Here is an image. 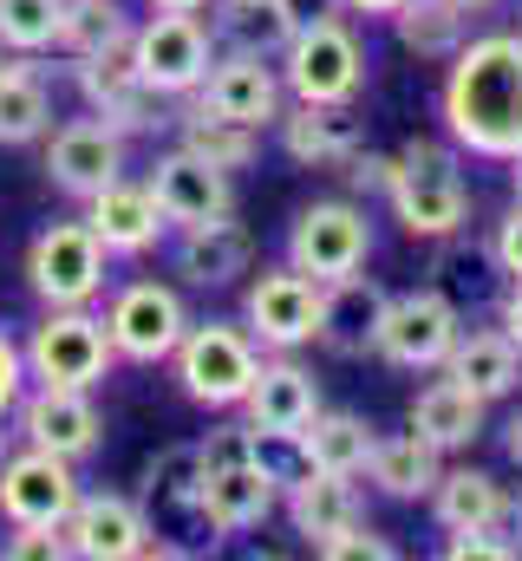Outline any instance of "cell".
I'll list each match as a JSON object with an SVG mask.
<instances>
[{"label":"cell","instance_id":"26","mask_svg":"<svg viewBox=\"0 0 522 561\" xmlns=\"http://www.w3.org/2000/svg\"><path fill=\"white\" fill-rule=\"evenodd\" d=\"M444 373L464 379L484 405H497V399H510V392L522 386V346L503 333V327H470V333H457Z\"/></svg>","mask_w":522,"mask_h":561},{"label":"cell","instance_id":"25","mask_svg":"<svg viewBox=\"0 0 522 561\" xmlns=\"http://www.w3.org/2000/svg\"><path fill=\"white\" fill-rule=\"evenodd\" d=\"M366 144V118L353 105H300L281 112V150L294 163H347Z\"/></svg>","mask_w":522,"mask_h":561},{"label":"cell","instance_id":"47","mask_svg":"<svg viewBox=\"0 0 522 561\" xmlns=\"http://www.w3.org/2000/svg\"><path fill=\"white\" fill-rule=\"evenodd\" d=\"M497 327H503V333L522 346V280H510V287H503V300H497Z\"/></svg>","mask_w":522,"mask_h":561},{"label":"cell","instance_id":"16","mask_svg":"<svg viewBox=\"0 0 522 561\" xmlns=\"http://www.w3.org/2000/svg\"><path fill=\"white\" fill-rule=\"evenodd\" d=\"M144 183H150V196H157V209H163L170 229H196V222H216V216L236 209V176L216 170L209 157H196L190 144L163 150Z\"/></svg>","mask_w":522,"mask_h":561},{"label":"cell","instance_id":"21","mask_svg":"<svg viewBox=\"0 0 522 561\" xmlns=\"http://www.w3.org/2000/svg\"><path fill=\"white\" fill-rule=\"evenodd\" d=\"M281 510V483L249 463H223V470H203V529L209 536H249L268 516Z\"/></svg>","mask_w":522,"mask_h":561},{"label":"cell","instance_id":"22","mask_svg":"<svg viewBox=\"0 0 522 561\" xmlns=\"http://www.w3.org/2000/svg\"><path fill=\"white\" fill-rule=\"evenodd\" d=\"M144 510L157 536L203 529V450L196 444H170L144 463Z\"/></svg>","mask_w":522,"mask_h":561},{"label":"cell","instance_id":"45","mask_svg":"<svg viewBox=\"0 0 522 561\" xmlns=\"http://www.w3.org/2000/svg\"><path fill=\"white\" fill-rule=\"evenodd\" d=\"M490 249H497V262H503V275L522 280V196L510 203V216L497 222V236H490Z\"/></svg>","mask_w":522,"mask_h":561},{"label":"cell","instance_id":"19","mask_svg":"<svg viewBox=\"0 0 522 561\" xmlns=\"http://www.w3.org/2000/svg\"><path fill=\"white\" fill-rule=\"evenodd\" d=\"M86 222H92V236L105 242V255H150L163 236H170V222H163V209H157V196H150V183H105L99 196H86Z\"/></svg>","mask_w":522,"mask_h":561},{"label":"cell","instance_id":"36","mask_svg":"<svg viewBox=\"0 0 522 561\" xmlns=\"http://www.w3.org/2000/svg\"><path fill=\"white\" fill-rule=\"evenodd\" d=\"M137 20L125 13V0H72L66 7V33H59V53L66 59H86V53H112L130 46Z\"/></svg>","mask_w":522,"mask_h":561},{"label":"cell","instance_id":"13","mask_svg":"<svg viewBox=\"0 0 522 561\" xmlns=\"http://www.w3.org/2000/svg\"><path fill=\"white\" fill-rule=\"evenodd\" d=\"M72 85H79V99H86V112L92 118H105L112 131H125V138H150V131H163L170 125V99H157L144 79H137V59H130V46H112V53H86V59H72Z\"/></svg>","mask_w":522,"mask_h":561},{"label":"cell","instance_id":"4","mask_svg":"<svg viewBox=\"0 0 522 561\" xmlns=\"http://www.w3.org/2000/svg\"><path fill=\"white\" fill-rule=\"evenodd\" d=\"M20 353H26V386H66V392H99L118 366L105 313L92 307H46V320L26 333Z\"/></svg>","mask_w":522,"mask_h":561},{"label":"cell","instance_id":"24","mask_svg":"<svg viewBox=\"0 0 522 561\" xmlns=\"http://www.w3.org/2000/svg\"><path fill=\"white\" fill-rule=\"evenodd\" d=\"M314 412H320V386H314V373H307L294 353L261 359L256 386H249V399H242V419L256 424V431H307Z\"/></svg>","mask_w":522,"mask_h":561},{"label":"cell","instance_id":"44","mask_svg":"<svg viewBox=\"0 0 522 561\" xmlns=\"http://www.w3.org/2000/svg\"><path fill=\"white\" fill-rule=\"evenodd\" d=\"M20 392H26V353H20V340L0 327V419H13Z\"/></svg>","mask_w":522,"mask_h":561},{"label":"cell","instance_id":"18","mask_svg":"<svg viewBox=\"0 0 522 561\" xmlns=\"http://www.w3.org/2000/svg\"><path fill=\"white\" fill-rule=\"evenodd\" d=\"M13 424L26 444L72 457V463L99 457V444H105V412L92 405V392H66V386H26L13 405Z\"/></svg>","mask_w":522,"mask_h":561},{"label":"cell","instance_id":"5","mask_svg":"<svg viewBox=\"0 0 522 561\" xmlns=\"http://www.w3.org/2000/svg\"><path fill=\"white\" fill-rule=\"evenodd\" d=\"M281 85L300 105H353L366 92V46L360 33L333 13L314 26H294L287 53H281Z\"/></svg>","mask_w":522,"mask_h":561},{"label":"cell","instance_id":"35","mask_svg":"<svg viewBox=\"0 0 522 561\" xmlns=\"http://www.w3.org/2000/svg\"><path fill=\"white\" fill-rule=\"evenodd\" d=\"M300 437H307L314 470H340V477H366V457L379 444V431L360 419V412H327V405L314 412V424Z\"/></svg>","mask_w":522,"mask_h":561},{"label":"cell","instance_id":"9","mask_svg":"<svg viewBox=\"0 0 522 561\" xmlns=\"http://www.w3.org/2000/svg\"><path fill=\"white\" fill-rule=\"evenodd\" d=\"M320 307H327V280L300 275L294 262L281 268H261L249 280V300H242V327L256 333L261 353H300L320 340Z\"/></svg>","mask_w":522,"mask_h":561},{"label":"cell","instance_id":"23","mask_svg":"<svg viewBox=\"0 0 522 561\" xmlns=\"http://www.w3.org/2000/svg\"><path fill=\"white\" fill-rule=\"evenodd\" d=\"M386 287H373L366 275L327 280V307H320V340L333 359H366L379 346V320H386Z\"/></svg>","mask_w":522,"mask_h":561},{"label":"cell","instance_id":"7","mask_svg":"<svg viewBox=\"0 0 522 561\" xmlns=\"http://www.w3.org/2000/svg\"><path fill=\"white\" fill-rule=\"evenodd\" d=\"M457 333H464V307L444 287H411V294H392L386 300L373 353L386 366H398V373H444Z\"/></svg>","mask_w":522,"mask_h":561},{"label":"cell","instance_id":"6","mask_svg":"<svg viewBox=\"0 0 522 561\" xmlns=\"http://www.w3.org/2000/svg\"><path fill=\"white\" fill-rule=\"evenodd\" d=\"M216 33H209V20L203 13H150V20H137V33H130V59H137V79L157 92V99H196V85L209 79V66H216Z\"/></svg>","mask_w":522,"mask_h":561},{"label":"cell","instance_id":"50","mask_svg":"<svg viewBox=\"0 0 522 561\" xmlns=\"http://www.w3.org/2000/svg\"><path fill=\"white\" fill-rule=\"evenodd\" d=\"M347 7H353V13H386V20H392L405 0H347Z\"/></svg>","mask_w":522,"mask_h":561},{"label":"cell","instance_id":"8","mask_svg":"<svg viewBox=\"0 0 522 561\" xmlns=\"http://www.w3.org/2000/svg\"><path fill=\"white\" fill-rule=\"evenodd\" d=\"M105 242L92 236V222H46L26 242V287L46 307H92L105 294Z\"/></svg>","mask_w":522,"mask_h":561},{"label":"cell","instance_id":"27","mask_svg":"<svg viewBox=\"0 0 522 561\" xmlns=\"http://www.w3.org/2000/svg\"><path fill=\"white\" fill-rule=\"evenodd\" d=\"M281 510H287L294 536H307V549H320L327 536H340L347 523H360V490L340 470H307L294 490H281Z\"/></svg>","mask_w":522,"mask_h":561},{"label":"cell","instance_id":"17","mask_svg":"<svg viewBox=\"0 0 522 561\" xmlns=\"http://www.w3.org/2000/svg\"><path fill=\"white\" fill-rule=\"evenodd\" d=\"M196 105L216 112V118H236V125H249V131H268V125H281V112H287L281 66L261 59V53H216L209 79L196 85Z\"/></svg>","mask_w":522,"mask_h":561},{"label":"cell","instance_id":"28","mask_svg":"<svg viewBox=\"0 0 522 561\" xmlns=\"http://www.w3.org/2000/svg\"><path fill=\"white\" fill-rule=\"evenodd\" d=\"M366 477H373V490L392 496V503H418V496H431V490H438V477H444V450H438V444H424L418 431H392V437L373 444Z\"/></svg>","mask_w":522,"mask_h":561},{"label":"cell","instance_id":"32","mask_svg":"<svg viewBox=\"0 0 522 561\" xmlns=\"http://www.w3.org/2000/svg\"><path fill=\"white\" fill-rule=\"evenodd\" d=\"M392 33H398L405 53H418V59H431V66H451L457 46L470 39V13H464L457 0H405V7L392 13Z\"/></svg>","mask_w":522,"mask_h":561},{"label":"cell","instance_id":"15","mask_svg":"<svg viewBox=\"0 0 522 561\" xmlns=\"http://www.w3.org/2000/svg\"><path fill=\"white\" fill-rule=\"evenodd\" d=\"M125 144L130 138L112 131L105 118H66V125L46 131V183L66 190L72 203H86V196H99L105 183H118V176L130 170Z\"/></svg>","mask_w":522,"mask_h":561},{"label":"cell","instance_id":"12","mask_svg":"<svg viewBox=\"0 0 522 561\" xmlns=\"http://www.w3.org/2000/svg\"><path fill=\"white\" fill-rule=\"evenodd\" d=\"M105 333H112L118 359L163 366L190 333V307H183V294L170 280H125L112 294V307H105Z\"/></svg>","mask_w":522,"mask_h":561},{"label":"cell","instance_id":"52","mask_svg":"<svg viewBox=\"0 0 522 561\" xmlns=\"http://www.w3.org/2000/svg\"><path fill=\"white\" fill-rule=\"evenodd\" d=\"M510 190H517V196H522V150H517V157H510Z\"/></svg>","mask_w":522,"mask_h":561},{"label":"cell","instance_id":"39","mask_svg":"<svg viewBox=\"0 0 522 561\" xmlns=\"http://www.w3.org/2000/svg\"><path fill=\"white\" fill-rule=\"evenodd\" d=\"M314 556H327V561H392L398 549H392L379 529H366V523H347L340 536H327Z\"/></svg>","mask_w":522,"mask_h":561},{"label":"cell","instance_id":"51","mask_svg":"<svg viewBox=\"0 0 522 561\" xmlns=\"http://www.w3.org/2000/svg\"><path fill=\"white\" fill-rule=\"evenodd\" d=\"M20 66H39V59H33V53H7V46H0V72H20Z\"/></svg>","mask_w":522,"mask_h":561},{"label":"cell","instance_id":"10","mask_svg":"<svg viewBox=\"0 0 522 561\" xmlns=\"http://www.w3.org/2000/svg\"><path fill=\"white\" fill-rule=\"evenodd\" d=\"M72 503H79L72 457H53L39 444L7 450V463H0V523L7 529H66Z\"/></svg>","mask_w":522,"mask_h":561},{"label":"cell","instance_id":"53","mask_svg":"<svg viewBox=\"0 0 522 561\" xmlns=\"http://www.w3.org/2000/svg\"><path fill=\"white\" fill-rule=\"evenodd\" d=\"M7 450H13V431H7V419H0V463H7Z\"/></svg>","mask_w":522,"mask_h":561},{"label":"cell","instance_id":"43","mask_svg":"<svg viewBox=\"0 0 522 561\" xmlns=\"http://www.w3.org/2000/svg\"><path fill=\"white\" fill-rule=\"evenodd\" d=\"M340 176H347V183H353L360 196H386V183H392V157H379V150H366V144H360V150H353V157L340 163Z\"/></svg>","mask_w":522,"mask_h":561},{"label":"cell","instance_id":"31","mask_svg":"<svg viewBox=\"0 0 522 561\" xmlns=\"http://www.w3.org/2000/svg\"><path fill=\"white\" fill-rule=\"evenodd\" d=\"M209 33L223 53H261V59H281L287 39H294V20L281 13V0H209Z\"/></svg>","mask_w":522,"mask_h":561},{"label":"cell","instance_id":"41","mask_svg":"<svg viewBox=\"0 0 522 561\" xmlns=\"http://www.w3.org/2000/svg\"><path fill=\"white\" fill-rule=\"evenodd\" d=\"M444 556L451 561H510L517 542H503L497 529H444Z\"/></svg>","mask_w":522,"mask_h":561},{"label":"cell","instance_id":"29","mask_svg":"<svg viewBox=\"0 0 522 561\" xmlns=\"http://www.w3.org/2000/svg\"><path fill=\"white\" fill-rule=\"evenodd\" d=\"M405 424L424 437V444H438V450H464L477 431H484V399L464 386V379H431L418 399H411V412H405Z\"/></svg>","mask_w":522,"mask_h":561},{"label":"cell","instance_id":"46","mask_svg":"<svg viewBox=\"0 0 522 561\" xmlns=\"http://www.w3.org/2000/svg\"><path fill=\"white\" fill-rule=\"evenodd\" d=\"M281 13H287L294 26H314V20H333V13H347V0H281Z\"/></svg>","mask_w":522,"mask_h":561},{"label":"cell","instance_id":"49","mask_svg":"<svg viewBox=\"0 0 522 561\" xmlns=\"http://www.w3.org/2000/svg\"><path fill=\"white\" fill-rule=\"evenodd\" d=\"M209 0H150V13H203Z\"/></svg>","mask_w":522,"mask_h":561},{"label":"cell","instance_id":"30","mask_svg":"<svg viewBox=\"0 0 522 561\" xmlns=\"http://www.w3.org/2000/svg\"><path fill=\"white\" fill-rule=\"evenodd\" d=\"M431 510L444 529H503L517 516V496L490 470H444L431 490Z\"/></svg>","mask_w":522,"mask_h":561},{"label":"cell","instance_id":"2","mask_svg":"<svg viewBox=\"0 0 522 561\" xmlns=\"http://www.w3.org/2000/svg\"><path fill=\"white\" fill-rule=\"evenodd\" d=\"M386 203L411 242L464 236V222H470V183L457 170V150L451 144H431V138H411L392 157Z\"/></svg>","mask_w":522,"mask_h":561},{"label":"cell","instance_id":"34","mask_svg":"<svg viewBox=\"0 0 522 561\" xmlns=\"http://www.w3.org/2000/svg\"><path fill=\"white\" fill-rule=\"evenodd\" d=\"M53 131V85L39 66H20V72H0V144L7 150H26V144H46Z\"/></svg>","mask_w":522,"mask_h":561},{"label":"cell","instance_id":"33","mask_svg":"<svg viewBox=\"0 0 522 561\" xmlns=\"http://www.w3.org/2000/svg\"><path fill=\"white\" fill-rule=\"evenodd\" d=\"M177 105H183V112L170 118V125H177V144H190V150H196V157H209L216 170H229V176H236V170H249V163L261 157V131L236 125V118L203 112L196 99H177Z\"/></svg>","mask_w":522,"mask_h":561},{"label":"cell","instance_id":"14","mask_svg":"<svg viewBox=\"0 0 522 561\" xmlns=\"http://www.w3.org/2000/svg\"><path fill=\"white\" fill-rule=\"evenodd\" d=\"M72 556L86 561H137V556H177L170 542H157V523L144 503H130L118 490H79L72 516H66Z\"/></svg>","mask_w":522,"mask_h":561},{"label":"cell","instance_id":"37","mask_svg":"<svg viewBox=\"0 0 522 561\" xmlns=\"http://www.w3.org/2000/svg\"><path fill=\"white\" fill-rule=\"evenodd\" d=\"M72 0H0V46L7 53H59Z\"/></svg>","mask_w":522,"mask_h":561},{"label":"cell","instance_id":"11","mask_svg":"<svg viewBox=\"0 0 522 561\" xmlns=\"http://www.w3.org/2000/svg\"><path fill=\"white\" fill-rule=\"evenodd\" d=\"M366 255H373V222H366V209L347 203V196L307 203V209L294 216V229H287V262L314 280L360 275Z\"/></svg>","mask_w":522,"mask_h":561},{"label":"cell","instance_id":"40","mask_svg":"<svg viewBox=\"0 0 522 561\" xmlns=\"http://www.w3.org/2000/svg\"><path fill=\"white\" fill-rule=\"evenodd\" d=\"M196 450H203V470H223V463H249V457H256V431H249V419L216 424L209 437H196Z\"/></svg>","mask_w":522,"mask_h":561},{"label":"cell","instance_id":"38","mask_svg":"<svg viewBox=\"0 0 522 561\" xmlns=\"http://www.w3.org/2000/svg\"><path fill=\"white\" fill-rule=\"evenodd\" d=\"M451 249H444V262H438V275L451 280L457 294H484L490 280L503 275V262H497V249H477V242H457V236H444Z\"/></svg>","mask_w":522,"mask_h":561},{"label":"cell","instance_id":"3","mask_svg":"<svg viewBox=\"0 0 522 561\" xmlns=\"http://www.w3.org/2000/svg\"><path fill=\"white\" fill-rule=\"evenodd\" d=\"M170 366H177V386H183L190 405L242 412V399H249V386L261 373V346L256 333L236 327V320H190V333L170 353Z\"/></svg>","mask_w":522,"mask_h":561},{"label":"cell","instance_id":"1","mask_svg":"<svg viewBox=\"0 0 522 561\" xmlns=\"http://www.w3.org/2000/svg\"><path fill=\"white\" fill-rule=\"evenodd\" d=\"M444 131L457 150L510 163L522 150V33H477L444 72Z\"/></svg>","mask_w":522,"mask_h":561},{"label":"cell","instance_id":"48","mask_svg":"<svg viewBox=\"0 0 522 561\" xmlns=\"http://www.w3.org/2000/svg\"><path fill=\"white\" fill-rule=\"evenodd\" d=\"M503 450H510V463H522V412L503 424Z\"/></svg>","mask_w":522,"mask_h":561},{"label":"cell","instance_id":"42","mask_svg":"<svg viewBox=\"0 0 522 561\" xmlns=\"http://www.w3.org/2000/svg\"><path fill=\"white\" fill-rule=\"evenodd\" d=\"M59 556H72L66 529H13L7 536V561H59Z\"/></svg>","mask_w":522,"mask_h":561},{"label":"cell","instance_id":"20","mask_svg":"<svg viewBox=\"0 0 522 561\" xmlns=\"http://www.w3.org/2000/svg\"><path fill=\"white\" fill-rule=\"evenodd\" d=\"M170 268L190 280V287H236V280L256 268V236H249V222H236V209L216 216V222L177 229Z\"/></svg>","mask_w":522,"mask_h":561},{"label":"cell","instance_id":"54","mask_svg":"<svg viewBox=\"0 0 522 561\" xmlns=\"http://www.w3.org/2000/svg\"><path fill=\"white\" fill-rule=\"evenodd\" d=\"M457 7H464V13H484V7H497V0H457Z\"/></svg>","mask_w":522,"mask_h":561}]
</instances>
